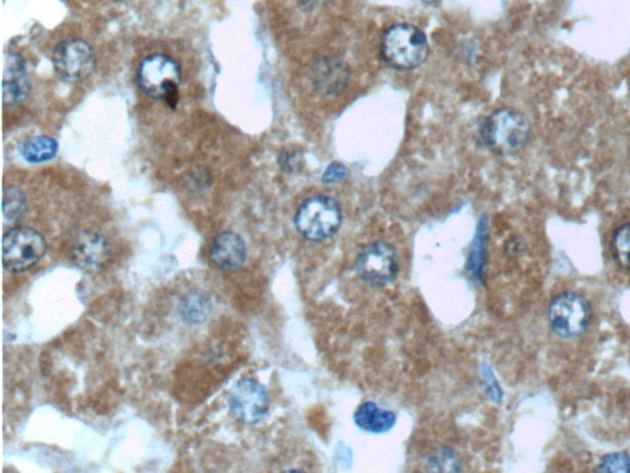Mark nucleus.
Instances as JSON below:
<instances>
[{
    "label": "nucleus",
    "mask_w": 630,
    "mask_h": 473,
    "mask_svg": "<svg viewBox=\"0 0 630 473\" xmlns=\"http://www.w3.org/2000/svg\"><path fill=\"white\" fill-rule=\"evenodd\" d=\"M355 269L363 283L372 288H384L397 278L398 253L386 242L368 243L357 254Z\"/></svg>",
    "instance_id": "nucleus-6"
},
{
    "label": "nucleus",
    "mask_w": 630,
    "mask_h": 473,
    "mask_svg": "<svg viewBox=\"0 0 630 473\" xmlns=\"http://www.w3.org/2000/svg\"><path fill=\"white\" fill-rule=\"evenodd\" d=\"M430 471L457 472L461 471V462L455 451L443 448L437 450L429 459Z\"/></svg>",
    "instance_id": "nucleus-19"
},
{
    "label": "nucleus",
    "mask_w": 630,
    "mask_h": 473,
    "mask_svg": "<svg viewBox=\"0 0 630 473\" xmlns=\"http://www.w3.org/2000/svg\"><path fill=\"white\" fill-rule=\"evenodd\" d=\"M429 52V42L423 30L411 24L393 25L382 37L383 60L399 71H409L423 65Z\"/></svg>",
    "instance_id": "nucleus-2"
},
{
    "label": "nucleus",
    "mask_w": 630,
    "mask_h": 473,
    "mask_svg": "<svg viewBox=\"0 0 630 473\" xmlns=\"http://www.w3.org/2000/svg\"><path fill=\"white\" fill-rule=\"evenodd\" d=\"M30 83L23 57L18 53H5L3 74V102L12 106L28 98Z\"/></svg>",
    "instance_id": "nucleus-12"
},
{
    "label": "nucleus",
    "mask_w": 630,
    "mask_h": 473,
    "mask_svg": "<svg viewBox=\"0 0 630 473\" xmlns=\"http://www.w3.org/2000/svg\"><path fill=\"white\" fill-rule=\"evenodd\" d=\"M548 318L554 333L559 337H579L589 327L591 307L585 297L576 292H564L551 302Z\"/></svg>",
    "instance_id": "nucleus-7"
},
{
    "label": "nucleus",
    "mask_w": 630,
    "mask_h": 473,
    "mask_svg": "<svg viewBox=\"0 0 630 473\" xmlns=\"http://www.w3.org/2000/svg\"><path fill=\"white\" fill-rule=\"evenodd\" d=\"M248 249L244 239L236 232L226 231L217 235L210 246V258L217 268L237 270L247 260Z\"/></svg>",
    "instance_id": "nucleus-13"
},
{
    "label": "nucleus",
    "mask_w": 630,
    "mask_h": 473,
    "mask_svg": "<svg viewBox=\"0 0 630 473\" xmlns=\"http://www.w3.org/2000/svg\"><path fill=\"white\" fill-rule=\"evenodd\" d=\"M26 212V198L16 186H8L3 194L4 227L13 228L23 220Z\"/></svg>",
    "instance_id": "nucleus-17"
},
{
    "label": "nucleus",
    "mask_w": 630,
    "mask_h": 473,
    "mask_svg": "<svg viewBox=\"0 0 630 473\" xmlns=\"http://www.w3.org/2000/svg\"><path fill=\"white\" fill-rule=\"evenodd\" d=\"M304 164H306V161H304L303 152L300 148H285V150L280 153L279 166L288 174L302 172Z\"/></svg>",
    "instance_id": "nucleus-20"
},
{
    "label": "nucleus",
    "mask_w": 630,
    "mask_h": 473,
    "mask_svg": "<svg viewBox=\"0 0 630 473\" xmlns=\"http://www.w3.org/2000/svg\"><path fill=\"white\" fill-rule=\"evenodd\" d=\"M72 258L80 269L98 271L109 263L111 258L110 243L100 233L82 232L73 244Z\"/></svg>",
    "instance_id": "nucleus-10"
},
{
    "label": "nucleus",
    "mask_w": 630,
    "mask_h": 473,
    "mask_svg": "<svg viewBox=\"0 0 630 473\" xmlns=\"http://www.w3.org/2000/svg\"><path fill=\"white\" fill-rule=\"evenodd\" d=\"M53 66L62 81L69 83L83 81L94 72L95 53L88 42L79 39L66 40L56 47L53 53Z\"/></svg>",
    "instance_id": "nucleus-8"
},
{
    "label": "nucleus",
    "mask_w": 630,
    "mask_h": 473,
    "mask_svg": "<svg viewBox=\"0 0 630 473\" xmlns=\"http://www.w3.org/2000/svg\"><path fill=\"white\" fill-rule=\"evenodd\" d=\"M228 405L239 422L255 425L268 413L270 397L260 382L254 379H242L229 392Z\"/></svg>",
    "instance_id": "nucleus-9"
},
{
    "label": "nucleus",
    "mask_w": 630,
    "mask_h": 473,
    "mask_svg": "<svg viewBox=\"0 0 630 473\" xmlns=\"http://www.w3.org/2000/svg\"><path fill=\"white\" fill-rule=\"evenodd\" d=\"M314 88L324 97H334L344 92L350 81V71L340 58H322L313 68Z\"/></svg>",
    "instance_id": "nucleus-11"
},
{
    "label": "nucleus",
    "mask_w": 630,
    "mask_h": 473,
    "mask_svg": "<svg viewBox=\"0 0 630 473\" xmlns=\"http://www.w3.org/2000/svg\"><path fill=\"white\" fill-rule=\"evenodd\" d=\"M212 311V302L205 292L192 291L180 305L181 317L186 323L205 322Z\"/></svg>",
    "instance_id": "nucleus-15"
},
{
    "label": "nucleus",
    "mask_w": 630,
    "mask_h": 473,
    "mask_svg": "<svg viewBox=\"0 0 630 473\" xmlns=\"http://www.w3.org/2000/svg\"><path fill=\"white\" fill-rule=\"evenodd\" d=\"M596 471L601 472H630V457L624 453L610 454L603 457Z\"/></svg>",
    "instance_id": "nucleus-21"
},
{
    "label": "nucleus",
    "mask_w": 630,
    "mask_h": 473,
    "mask_svg": "<svg viewBox=\"0 0 630 473\" xmlns=\"http://www.w3.org/2000/svg\"><path fill=\"white\" fill-rule=\"evenodd\" d=\"M343 223V211L333 198L313 195L303 201L295 216V225L303 238L323 242L338 233Z\"/></svg>",
    "instance_id": "nucleus-3"
},
{
    "label": "nucleus",
    "mask_w": 630,
    "mask_h": 473,
    "mask_svg": "<svg viewBox=\"0 0 630 473\" xmlns=\"http://www.w3.org/2000/svg\"><path fill=\"white\" fill-rule=\"evenodd\" d=\"M612 249L619 267L630 270V223L615 233Z\"/></svg>",
    "instance_id": "nucleus-18"
},
{
    "label": "nucleus",
    "mask_w": 630,
    "mask_h": 473,
    "mask_svg": "<svg viewBox=\"0 0 630 473\" xmlns=\"http://www.w3.org/2000/svg\"><path fill=\"white\" fill-rule=\"evenodd\" d=\"M181 71L174 58L152 55L144 58L137 72V84L148 97L164 100L175 108Z\"/></svg>",
    "instance_id": "nucleus-4"
},
{
    "label": "nucleus",
    "mask_w": 630,
    "mask_h": 473,
    "mask_svg": "<svg viewBox=\"0 0 630 473\" xmlns=\"http://www.w3.org/2000/svg\"><path fill=\"white\" fill-rule=\"evenodd\" d=\"M57 151L58 143L47 136L32 137L21 146V156L29 163L50 161L56 156Z\"/></svg>",
    "instance_id": "nucleus-16"
},
{
    "label": "nucleus",
    "mask_w": 630,
    "mask_h": 473,
    "mask_svg": "<svg viewBox=\"0 0 630 473\" xmlns=\"http://www.w3.org/2000/svg\"><path fill=\"white\" fill-rule=\"evenodd\" d=\"M479 136L490 151L500 156L514 154L530 140V121L515 109L496 110L480 125Z\"/></svg>",
    "instance_id": "nucleus-1"
},
{
    "label": "nucleus",
    "mask_w": 630,
    "mask_h": 473,
    "mask_svg": "<svg viewBox=\"0 0 630 473\" xmlns=\"http://www.w3.org/2000/svg\"><path fill=\"white\" fill-rule=\"evenodd\" d=\"M347 169L340 163L330 164L323 175V182L327 184L338 183L347 177Z\"/></svg>",
    "instance_id": "nucleus-23"
},
{
    "label": "nucleus",
    "mask_w": 630,
    "mask_h": 473,
    "mask_svg": "<svg viewBox=\"0 0 630 473\" xmlns=\"http://www.w3.org/2000/svg\"><path fill=\"white\" fill-rule=\"evenodd\" d=\"M354 421L363 432L384 434L391 432L394 428L397 416L392 411L378 407L377 403L367 401L356 409Z\"/></svg>",
    "instance_id": "nucleus-14"
},
{
    "label": "nucleus",
    "mask_w": 630,
    "mask_h": 473,
    "mask_svg": "<svg viewBox=\"0 0 630 473\" xmlns=\"http://www.w3.org/2000/svg\"><path fill=\"white\" fill-rule=\"evenodd\" d=\"M484 237V227H479L478 236L477 238H475L474 242L475 246L472 248L471 262H469V265H471V267L469 268L474 270L475 275H479V270L480 268H482V263H480V259L483 258L484 254Z\"/></svg>",
    "instance_id": "nucleus-22"
},
{
    "label": "nucleus",
    "mask_w": 630,
    "mask_h": 473,
    "mask_svg": "<svg viewBox=\"0 0 630 473\" xmlns=\"http://www.w3.org/2000/svg\"><path fill=\"white\" fill-rule=\"evenodd\" d=\"M322 2L323 0H297L298 7H300L303 12H313Z\"/></svg>",
    "instance_id": "nucleus-24"
},
{
    "label": "nucleus",
    "mask_w": 630,
    "mask_h": 473,
    "mask_svg": "<svg viewBox=\"0 0 630 473\" xmlns=\"http://www.w3.org/2000/svg\"><path fill=\"white\" fill-rule=\"evenodd\" d=\"M47 251L45 238L29 227H13L3 237V265L9 273L28 271Z\"/></svg>",
    "instance_id": "nucleus-5"
}]
</instances>
